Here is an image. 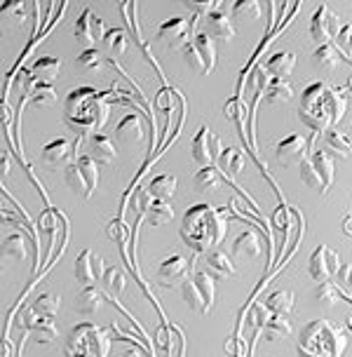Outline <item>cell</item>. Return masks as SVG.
<instances>
[{"label":"cell","instance_id":"15","mask_svg":"<svg viewBox=\"0 0 352 357\" xmlns=\"http://www.w3.org/2000/svg\"><path fill=\"white\" fill-rule=\"evenodd\" d=\"M80 146V139L68 142V139H52L49 144L43 146V162L49 165L52 169H59V167H66V165L73 162V155H75V149Z\"/></svg>","mask_w":352,"mask_h":357},{"label":"cell","instance_id":"49","mask_svg":"<svg viewBox=\"0 0 352 357\" xmlns=\"http://www.w3.org/2000/svg\"><path fill=\"white\" fill-rule=\"evenodd\" d=\"M334 40H336L338 52L343 50V54H348L352 59V24H343V26L336 31Z\"/></svg>","mask_w":352,"mask_h":357},{"label":"cell","instance_id":"23","mask_svg":"<svg viewBox=\"0 0 352 357\" xmlns=\"http://www.w3.org/2000/svg\"><path fill=\"white\" fill-rule=\"evenodd\" d=\"M89 158H92L97 165H111L115 160V155H118V151H115L113 146V139L106 137V134H92L89 137Z\"/></svg>","mask_w":352,"mask_h":357},{"label":"cell","instance_id":"4","mask_svg":"<svg viewBox=\"0 0 352 357\" xmlns=\"http://www.w3.org/2000/svg\"><path fill=\"white\" fill-rule=\"evenodd\" d=\"M348 348L343 329L329 320H312L298 334V357H341Z\"/></svg>","mask_w":352,"mask_h":357},{"label":"cell","instance_id":"34","mask_svg":"<svg viewBox=\"0 0 352 357\" xmlns=\"http://www.w3.org/2000/svg\"><path fill=\"white\" fill-rule=\"evenodd\" d=\"M106 63H108V59L99 52L97 47L82 50V52L78 54V59H75V66H78L80 71H85V73H99V71H104Z\"/></svg>","mask_w":352,"mask_h":357},{"label":"cell","instance_id":"13","mask_svg":"<svg viewBox=\"0 0 352 357\" xmlns=\"http://www.w3.org/2000/svg\"><path fill=\"white\" fill-rule=\"evenodd\" d=\"M341 29V24H338V17L331 12V8H326V5H319L315 10V15H312V22H310V36L312 40L319 45H329L334 40L336 31Z\"/></svg>","mask_w":352,"mask_h":357},{"label":"cell","instance_id":"22","mask_svg":"<svg viewBox=\"0 0 352 357\" xmlns=\"http://www.w3.org/2000/svg\"><path fill=\"white\" fill-rule=\"evenodd\" d=\"M266 73L273 75V80H286L296 68V54L293 52H275L273 56H268V61L263 63Z\"/></svg>","mask_w":352,"mask_h":357},{"label":"cell","instance_id":"32","mask_svg":"<svg viewBox=\"0 0 352 357\" xmlns=\"http://www.w3.org/2000/svg\"><path fill=\"white\" fill-rule=\"evenodd\" d=\"M216 162H219L221 172H226L228 176H238L245 169V153L240 149H223Z\"/></svg>","mask_w":352,"mask_h":357},{"label":"cell","instance_id":"36","mask_svg":"<svg viewBox=\"0 0 352 357\" xmlns=\"http://www.w3.org/2000/svg\"><path fill=\"white\" fill-rule=\"evenodd\" d=\"M268 104H289L293 99V85L289 80H270L266 85Z\"/></svg>","mask_w":352,"mask_h":357},{"label":"cell","instance_id":"54","mask_svg":"<svg viewBox=\"0 0 352 357\" xmlns=\"http://www.w3.org/2000/svg\"><path fill=\"white\" fill-rule=\"evenodd\" d=\"M10 169H12V155L8 151H0V181L8 178Z\"/></svg>","mask_w":352,"mask_h":357},{"label":"cell","instance_id":"3","mask_svg":"<svg viewBox=\"0 0 352 357\" xmlns=\"http://www.w3.org/2000/svg\"><path fill=\"white\" fill-rule=\"evenodd\" d=\"M228 231V209L207 205H190L181 221V238L193 252H209L219 247Z\"/></svg>","mask_w":352,"mask_h":357},{"label":"cell","instance_id":"17","mask_svg":"<svg viewBox=\"0 0 352 357\" xmlns=\"http://www.w3.org/2000/svg\"><path fill=\"white\" fill-rule=\"evenodd\" d=\"M308 142H305V137H300V134H286L284 139L277 144V162L282 167H289V165H296L303 160L305 155H308Z\"/></svg>","mask_w":352,"mask_h":357},{"label":"cell","instance_id":"25","mask_svg":"<svg viewBox=\"0 0 352 357\" xmlns=\"http://www.w3.org/2000/svg\"><path fill=\"white\" fill-rule=\"evenodd\" d=\"M228 5L223 10H216L207 15V31H209V38H219V40H230L235 36V26L230 22V15H228Z\"/></svg>","mask_w":352,"mask_h":357},{"label":"cell","instance_id":"19","mask_svg":"<svg viewBox=\"0 0 352 357\" xmlns=\"http://www.w3.org/2000/svg\"><path fill=\"white\" fill-rule=\"evenodd\" d=\"M190 47H193L195 59L202 68V75H209L216 66V45H214V40H211L207 33H197L193 40H190Z\"/></svg>","mask_w":352,"mask_h":357},{"label":"cell","instance_id":"52","mask_svg":"<svg viewBox=\"0 0 352 357\" xmlns=\"http://www.w3.org/2000/svg\"><path fill=\"white\" fill-rule=\"evenodd\" d=\"M334 284H341V287H345V289H352V264L338 266L336 282H334Z\"/></svg>","mask_w":352,"mask_h":357},{"label":"cell","instance_id":"29","mask_svg":"<svg viewBox=\"0 0 352 357\" xmlns=\"http://www.w3.org/2000/svg\"><path fill=\"white\" fill-rule=\"evenodd\" d=\"M266 308L270 310V315H284L289 317L293 310V291L291 289H277L266 298Z\"/></svg>","mask_w":352,"mask_h":357},{"label":"cell","instance_id":"56","mask_svg":"<svg viewBox=\"0 0 352 357\" xmlns=\"http://www.w3.org/2000/svg\"><path fill=\"white\" fill-rule=\"evenodd\" d=\"M0 278H3V268H0Z\"/></svg>","mask_w":352,"mask_h":357},{"label":"cell","instance_id":"53","mask_svg":"<svg viewBox=\"0 0 352 357\" xmlns=\"http://www.w3.org/2000/svg\"><path fill=\"white\" fill-rule=\"evenodd\" d=\"M15 113H12V106L8 104V99H0V125L5 127V130H10L12 123H15Z\"/></svg>","mask_w":352,"mask_h":357},{"label":"cell","instance_id":"28","mask_svg":"<svg viewBox=\"0 0 352 357\" xmlns=\"http://www.w3.org/2000/svg\"><path fill=\"white\" fill-rule=\"evenodd\" d=\"M0 254L8 259H15V261H24L29 257V238L22 233H10L8 238L3 240L0 245Z\"/></svg>","mask_w":352,"mask_h":357},{"label":"cell","instance_id":"43","mask_svg":"<svg viewBox=\"0 0 352 357\" xmlns=\"http://www.w3.org/2000/svg\"><path fill=\"white\" fill-rule=\"evenodd\" d=\"M29 101L38 108H47L56 104V92L52 85H36L33 92L29 94Z\"/></svg>","mask_w":352,"mask_h":357},{"label":"cell","instance_id":"45","mask_svg":"<svg viewBox=\"0 0 352 357\" xmlns=\"http://www.w3.org/2000/svg\"><path fill=\"white\" fill-rule=\"evenodd\" d=\"M101 282H104L111 291H118V294H120V291L125 289V284H127L125 271H123V268H118V266L106 268V271H104V278H101Z\"/></svg>","mask_w":352,"mask_h":357},{"label":"cell","instance_id":"40","mask_svg":"<svg viewBox=\"0 0 352 357\" xmlns=\"http://www.w3.org/2000/svg\"><path fill=\"white\" fill-rule=\"evenodd\" d=\"M298 176H300V181H303L308 188H312V190H319V193H324V190H326V188H324V181H322V178H319L317 169L310 165L308 155H305L303 160L298 162Z\"/></svg>","mask_w":352,"mask_h":357},{"label":"cell","instance_id":"9","mask_svg":"<svg viewBox=\"0 0 352 357\" xmlns=\"http://www.w3.org/2000/svg\"><path fill=\"white\" fill-rule=\"evenodd\" d=\"M190 33H193V29H190V19L169 17L167 22L160 24L158 43L164 45L169 52H174V50H183L185 45L190 43Z\"/></svg>","mask_w":352,"mask_h":357},{"label":"cell","instance_id":"21","mask_svg":"<svg viewBox=\"0 0 352 357\" xmlns=\"http://www.w3.org/2000/svg\"><path fill=\"white\" fill-rule=\"evenodd\" d=\"M29 73L38 85H52L61 73V61L56 56H38L33 66L29 68Z\"/></svg>","mask_w":352,"mask_h":357},{"label":"cell","instance_id":"35","mask_svg":"<svg viewBox=\"0 0 352 357\" xmlns=\"http://www.w3.org/2000/svg\"><path fill=\"white\" fill-rule=\"evenodd\" d=\"M263 334H266V339L273 341V343L284 341L286 336L291 334L289 317H284V315H270V320H268L266 327H263Z\"/></svg>","mask_w":352,"mask_h":357},{"label":"cell","instance_id":"1","mask_svg":"<svg viewBox=\"0 0 352 357\" xmlns=\"http://www.w3.org/2000/svg\"><path fill=\"white\" fill-rule=\"evenodd\" d=\"M111 104V92H101V89L89 85L75 87L66 94V101H63V120L82 142V137H92L108 123Z\"/></svg>","mask_w":352,"mask_h":357},{"label":"cell","instance_id":"5","mask_svg":"<svg viewBox=\"0 0 352 357\" xmlns=\"http://www.w3.org/2000/svg\"><path fill=\"white\" fill-rule=\"evenodd\" d=\"M111 353V336L99 324L82 322L68 331V339L63 343L66 357H108Z\"/></svg>","mask_w":352,"mask_h":357},{"label":"cell","instance_id":"51","mask_svg":"<svg viewBox=\"0 0 352 357\" xmlns=\"http://www.w3.org/2000/svg\"><path fill=\"white\" fill-rule=\"evenodd\" d=\"M268 320H270V310H268L263 303H256L254 308L249 310V322H252L256 329H263Z\"/></svg>","mask_w":352,"mask_h":357},{"label":"cell","instance_id":"20","mask_svg":"<svg viewBox=\"0 0 352 357\" xmlns=\"http://www.w3.org/2000/svg\"><path fill=\"white\" fill-rule=\"evenodd\" d=\"M204 264H207V273L214 280H228L238 275V268L233 266L228 254L221 250H211L204 254Z\"/></svg>","mask_w":352,"mask_h":357},{"label":"cell","instance_id":"14","mask_svg":"<svg viewBox=\"0 0 352 357\" xmlns=\"http://www.w3.org/2000/svg\"><path fill=\"white\" fill-rule=\"evenodd\" d=\"M190 259H185L183 254H171L160 264L158 268V284L160 287H174L188 280L190 273Z\"/></svg>","mask_w":352,"mask_h":357},{"label":"cell","instance_id":"30","mask_svg":"<svg viewBox=\"0 0 352 357\" xmlns=\"http://www.w3.org/2000/svg\"><path fill=\"white\" fill-rule=\"evenodd\" d=\"M324 146H326V151L334 153L336 158H343V160L352 155V139L338 130L324 132Z\"/></svg>","mask_w":352,"mask_h":357},{"label":"cell","instance_id":"16","mask_svg":"<svg viewBox=\"0 0 352 357\" xmlns=\"http://www.w3.org/2000/svg\"><path fill=\"white\" fill-rule=\"evenodd\" d=\"M115 137L118 142L127 146V149H134V146L146 142V123L141 118V113H130L115 127Z\"/></svg>","mask_w":352,"mask_h":357},{"label":"cell","instance_id":"31","mask_svg":"<svg viewBox=\"0 0 352 357\" xmlns=\"http://www.w3.org/2000/svg\"><path fill=\"white\" fill-rule=\"evenodd\" d=\"M59 308H61V298L56 296L54 291H45V294L38 296L33 305H31V310H33L40 320H54Z\"/></svg>","mask_w":352,"mask_h":357},{"label":"cell","instance_id":"2","mask_svg":"<svg viewBox=\"0 0 352 357\" xmlns=\"http://www.w3.org/2000/svg\"><path fill=\"white\" fill-rule=\"evenodd\" d=\"M348 111V94L343 87H331L329 82H312L300 94L298 118L312 132H329L341 123Z\"/></svg>","mask_w":352,"mask_h":357},{"label":"cell","instance_id":"39","mask_svg":"<svg viewBox=\"0 0 352 357\" xmlns=\"http://www.w3.org/2000/svg\"><path fill=\"white\" fill-rule=\"evenodd\" d=\"M341 289H338V284L334 282H322L315 287V291H312V298H315V303L319 308H334V305L341 301Z\"/></svg>","mask_w":352,"mask_h":357},{"label":"cell","instance_id":"24","mask_svg":"<svg viewBox=\"0 0 352 357\" xmlns=\"http://www.w3.org/2000/svg\"><path fill=\"white\" fill-rule=\"evenodd\" d=\"M104 301H106L104 291H99L97 287H85V289L75 296L73 308H75V312H80V315L92 317V315H97V312L101 310Z\"/></svg>","mask_w":352,"mask_h":357},{"label":"cell","instance_id":"7","mask_svg":"<svg viewBox=\"0 0 352 357\" xmlns=\"http://www.w3.org/2000/svg\"><path fill=\"white\" fill-rule=\"evenodd\" d=\"M181 296L190 308L204 315L216 301V280L207 271H197L193 278L181 282Z\"/></svg>","mask_w":352,"mask_h":357},{"label":"cell","instance_id":"33","mask_svg":"<svg viewBox=\"0 0 352 357\" xmlns=\"http://www.w3.org/2000/svg\"><path fill=\"white\" fill-rule=\"evenodd\" d=\"M308 160H310L312 167L317 169L319 178L324 181V188H329L331 183H334V160H331V155L324 151H315L308 155Z\"/></svg>","mask_w":352,"mask_h":357},{"label":"cell","instance_id":"18","mask_svg":"<svg viewBox=\"0 0 352 357\" xmlns=\"http://www.w3.org/2000/svg\"><path fill=\"white\" fill-rule=\"evenodd\" d=\"M263 252V238L254 226H249L247 231H242L233 242V254L240 259H256Z\"/></svg>","mask_w":352,"mask_h":357},{"label":"cell","instance_id":"41","mask_svg":"<svg viewBox=\"0 0 352 357\" xmlns=\"http://www.w3.org/2000/svg\"><path fill=\"white\" fill-rule=\"evenodd\" d=\"M233 19H240V22H256L261 19V5L256 0H238L233 5Z\"/></svg>","mask_w":352,"mask_h":357},{"label":"cell","instance_id":"10","mask_svg":"<svg viewBox=\"0 0 352 357\" xmlns=\"http://www.w3.org/2000/svg\"><path fill=\"white\" fill-rule=\"evenodd\" d=\"M338 254L334 250H329L326 245H319L310 257V264H308V271H310V278L315 280L317 284L322 282H331L338 273Z\"/></svg>","mask_w":352,"mask_h":357},{"label":"cell","instance_id":"46","mask_svg":"<svg viewBox=\"0 0 352 357\" xmlns=\"http://www.w3.org/2000/svg\"><path fill=\"white\" fill-rule=\"evenodd\" d=\"M56 226H59V214L52 212V209H45V212L40 214V219H38V228H40L43 233L49 235V250L54 247Z\"/></svg>","mask_w":352,"mask_h":357},{"label":"cell","instance_id":"27","mask_svg":"<svg viewBox=\"0 0 352 357\" xmlns=\"http://www.w3.org/2000/svg\"><path fill=\"white\" fill-rule=\"evenodd\" d=\"M176 186H178L176 176L158 174V176L151 178V183H148V188H146V190H148V195L153 197V200L171 202V200H174V195H176Z\"/></svg>","mask_w":352,"mask_h":357},{"label":"cell","instance_id":"37","mask_svg":"<svg viewBox=\"0 0 352 357\" xmlns=\"http://www.w3.org/2000/svg\"><path fill=\"white\" fill-rule=\"evenodd\" d=\"M144 219L151 223L153 228L158 226H164V223H169L171 219H174V209H171L169 202H160V200H153L151 207L146 209Z\"/></svg>","mask_w":352,"mask_h":357},{"label":"cell","instance_id":"48","mask_svg":"<svg viewBox=\"0 0 352 357\" xmlns=\"http://www.w3.org/2000/svg\"><path fill=\"white\" fill-rule=\"evenodd\" d=\"M183 5H185V10H188V12H193V17L211 15V12L226 8V3H223V0H200V3H193V0H188V3H183Z\"/></svg>","mask_w":352,"mask_h":357},{"label":"cell","instance_id":"44","mask_svg":"<svg viewBox=\"0 0 352 357\" xmlns=\"http://www.w3.org/2000/svg\"><path fill=\"white\" fill-rule=\"evenodd\" d=\"M31 334H33L38 346H52V343L56 341V336H59V331H56V327H54V320H45L43 324H38Z\"/></svg>","mask_w":352,"mask_h":357},{"label":"cell","instance_id":"26","mask_svg":"<svg viewBox=\"0 0 352 357\" xmlns=\"http://www.w3.org/2000/svg\"><path fill=\"white\" fill-rule=\"evenodd\" d=\"M341 59H343V54L338 52L334 43L319 45L315 52H312V66H315L317 71H324V73H334L336 68L341 66Z\"/></svg>","mask_w":352,"mask_h":357},{"label":"cell","instance_id":"47","mask_svg":"<svg viewBox=\"0 0 352 357\" xmlns=\"http://www.w3.org/2000/svg\"><path fill=\"white\" fill-rule=\"evenodd\" d=\"M106 233H108V238H111L113 242H118V245H127L130 242V228H127V223L123 221V216H118V219H113L111 223H108V228H106Z\"/></svg>","mask_w":352,"mask_h":357},{"label":"cell","instance_id":"50","mask_svg":"<svg viewBox=\"0 0 352 357\" xmlns=\"http://www.w3.org/2000/svg\"><path fill=\"white\" fill-rule=\"evenodd\" d=\"M0 15L12 17L15 24H24V19H26V5L19 3V0H10V3L0 5Z\"/></svg>","mask_w":352,"mask_h":357},{"label":"cell","instance_id":"6","mask_svg":"<svg viewBox=\"0 0 352 357\" xmlns=\"http://www.w3.org/2000/svg\"><path fill=\"white\" fill-rule=\"evenodd\" d=\"M63 176H66V186L75 195H80L82 200H89L99 186V165L89 155H80L70 165H66V174Z\"/></svg>","mask_w":352,"mask_h":357},{"label":"cell","instance_id":"42","mask_svg":"<svg viewBox=\"0 0 352 357\" xmlns=\"http://www.w3.org/2000/svg\"><path fill=\"white\" fill-rule=\"evenodd\" d=\"M221 183H223V176L216 167H202L195 174V186L200 190H216Z\"/></svg>","mask_w":352,"mask_h":357},{"label":"cell","instance_id":"8","mask_svg":"<svg viewBox=\"0 0 352 357\" xmlns=\"http://www.w3.org/2000/svg\"><path fill=\"white\" fill-rule=\"evenodd\" d=\"M190 151H193V160L197 165H202V167H214L221 155V151H223L221 137L216 132H211L207 125H202L195 134Z\"/></svg>","mask_w":352,"mask_h":357},{"label":"cell","instance_id":"38","mask_svg":"<svg viewBox=\"0 0 352 357\" xmlns=\"http://www.w3.org/2000/svg\"><path fill=\"white\" fill-rule=\"evenodd\" d=\"M101 43L108 50L111 59H118V56H123L127 52V33L123 29H108L104 38H101Z\"/></svg>","mask_w":352,"mask_h":357},{"label":"cell","instance_id":"55","mask_svg":"<svg viewBox=\"0 0 352 357\" xmlns=\"http://www.w3.org/2000/svg\"><path fill=\"white\" fill-rule=\"evenodd\" d=\"M123 357H148V353H144V350H139V348H132V350H127Z\"/></svg>","mask_w":352,"mask_h":357},{"label":"cell","instance_id":"11","mask_svg":"<svg viewBox=\"0 0 352 357\" xmlns=\"http://www.w3.org/2000/svg\"><path fill=\"white\" fill-rule=\"evenodd\" d=\"M104 19L94 15V10H82V15L75 22V40H78L85 50H92L101 38H104Z\"/></svg>","mask_w":352,"mask_h":357},{"label":"cell","instance_id":"12","mask_svg":"<svg viewBox=\"0 0 352 357\" xmlns=\"http://www.w3.org/2000/svg\"><path fill=\"white\" fill-rule=\"evenodd\" d=\"M104 259L97 257L92 250H82L78 254V259H75V266H73V275L78 280L80 284L85 287H92L94 282H99L101 278H104Z\"/></svg>","mask_w":352,"mask_h":357}]
</instances>
